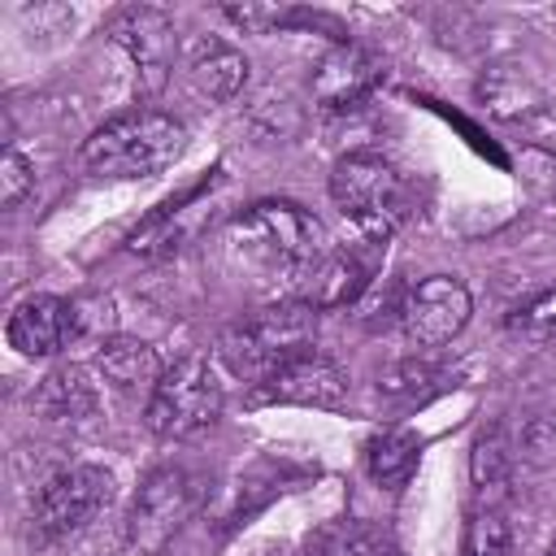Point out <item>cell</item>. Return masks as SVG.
<instances>
[{"label":"cell","mask_w":556,"mask_h":556,"mask_svg":"<svg viewBox=\"0 0 556 556\" xmlns=\"http://www.w3.org/2000/svg\"><path fill=\"white\" fill-rule=\"evenodd\" d=\"M222 256L235 274L274 291L278 300H295L313 265L326 256V235L313 213L287 200H261L235 213L222 230Z\"/></svg>","instance_id":"obj_1"},{"label":"cell","mask_w":556,"mask_h":556,"mask_svg":"<svg viewBox=\"0 0 556 556\" xmlns=\"http://www.w3.org/2000/svg\"><path fill=\"white\" fill-rule=\"evenodd\" d=\"M182 152H187V126L178 117L161 109H130L91 130V139L78 152V165L91 178L139 182L178 165Z\"/></svg>","instance_id":"obj_2"},{"label":"cell","mask_w":556,"mask_h":556,"mask_svg":"<svg viewBox=\"0 0 556 556\" xmlns=\"http://www.w3.org/2000/svg\"><path fill=\"white\" fill-rule=\"evenodd\" d=\"M313 343H317V308L304 300H269L265 308H256L222 330L217 356L235 378L256 387L269 374H278L282 365L317 352Z\"/></svg>","instance_id":"obj_3"},{"label":"cell","mask_w":556,"mask_h":556,"mask_svg":"<svg viewBox=\"0 0 556 556\" xmlns=\"http://www.w3.org/2000/svg\"><path fill=\"white\" fill-rule=\"evenodd\" d=\"M330 195H334L339 213L365 235V243L391 239L417 208L408 174L378 152L339 156L334 174H330Z\"/></svg>","instance_id":"obj_4"},{"label":"cell","mask_w":556,"mask_h":556,"mask_svg":"<svg viewBox=\"0 0 556 556\" xmlns=\"http://www.w3.org/2000/svg\"><path fill=\"white\" fill-rule=\"evenodd\" d=\"M222 382L204 356H182L165 365L161 382L148 395L143 421L156 439H195L222 417Z\"/></svg>","instance_id":"obj_5"},{"label":"cell","mask_w":556,"mask_h":556,"mask_svg":"<svg viewBox=\"0 0 556 556\" xmlns=\"http://www.w3.org/2000/svg\"><path fill=\"white\" fill-rule=\"evenodd\" d=\"M200 500L204 486L187 465H156L130 500V517H126L130 547L139 556H165V547L191 526Z\"/></svg>","instance_id":"obj_6"},{"label":"cell","mask_w":556,"mask_h":556,"mask_svg":"<svg viewBox=\"0 0 556 556\" xmlns=\"http://www.w3.org/2000/svg\"><path fill=\"white\" fill-rule=\"evenodd\" d=\"M113 495V478L96 465H61L56 473H48L35 491L30 504V530L39 543L65 539L74 530H83Z\"/></svg>","instance_id":"obj_7"},{"label":"cell","mask_w":556,"mask_h":556,"mask_svg":"<svg viewBox=\"0 0 556 556\" xmlns=\"http://www.w3.org/2000/svg\"><path fill=\"white\" fill-rule=\"evenodd\" d=\"M469 313H473L469 287L452 274H430L400 295L395 321L413 348H443L465 330Z\"/></svg>","instance_id":"obj_8"},{"label":"cell","mask_w":556,"mask_h":556,"mask_svg":"<svg viewBox=\"0 0 556 556\" xmlns=\"http://www.w3.org/2000/svg\"><path fill=\"white\" fill-rule=\"evenodd\" d=\"M109 35L113 43L130 56L135 65V78L148 96H156L174 70V52H178V30H174V17L165 9H152V4H130V9H117L113 22H109Z\"/></svg>","instance_id":"obj_9"},{"label":"cell","mask_w":556,"mask_h":556,"mask_svg":"<svg viewBox=\"0 0 556 556\" xmlns=\"http://www.w3.org/2000/svg\"><path fill=\"white\" fill-rule=\"evenodd\" d=\"M348 400V374L321 356L308 352L291 365H282L278 374H269L265 382L252 387V404H300V408H339Z\"/></svg>","instance_id":"obj_10"},{"label":"cell","mask_w":556,"mask_h":556,"mask_svg":"<svg viewBox=\"0 0 556 556\" xmlns=\"http://www.w3.org/2000/svg\"><path fill=\"white\" fill-rule=\"evenodd\" d=\"M369 282H374V261L361 248H326V256L313 265L295 300L313 304L317 313H330L356 304L369 291Z\"/></svg>","instance_id":"obj_11"},{"label":"cell","mask_w":556,"mask_h":556,"mask_svg":"<svg viewBox=\"0 0 556 556\" xmlns=\"http://www.w3.org/2000/svg\"><path fill=\"white\" fill-rule=\"evenodd\" d=\"M74 343V304L61 295H26L9 313V348L22 356H52Z\"/></svg>","instance_id":"obj_12"},{"label":"cell","mask_w":556,"mask_h":556,"mask_svg":"<svg viewBox=\"0 0 556 556\" xmlns=\"http://www.w3.org/2000/svg\"><path fill=\"white\" fill-rule=\"evenodd\" d=\"M378 78H382V65L374 52H365L356 43H339L334 52L321 56V65L313 74V96L321 109L343 113V109H356L378 87Z\"/></svg>","instance_id":"obj_13"},{"label":"cell","mask_w":556,"mask_h":556,"mask_svg":"<svg viewBox=\"0 0 556 556\" xmlns=\"http://www.w3.org/2000/svg\"><path fill=\"white\" fill-rule=\"evenodd\" d=\"M187 78L208 100H235L243 91V83H248V61H243V52L235 43L204 35V39H195L187 48Z\"/></svg>","instance_id":"obj_14"},{"label":"cell","mask_w":556,"mask_h":556,"mask_svg":"<svg viewBox=\"0 0 556 556\" xmlns=\"http://www.w3.org/2000/svg\"><path fill=\"white\" fill-rule=\"evenodd\" d=\"M96 369L117 391H143V395H152V387L165 374L156 348L143 343V339H130V334H113L109 343H100L96 348Z\"/></svg>","instance_id":"obj_15"},{"label":"cell","mask_w":556,"mask_h":556,"mask_svg":"<svg viewBox=\"0 0 556 556\" xmlns=\"http://www.w3.org/2000/svg\"><path fill=\"white\" fill-rule=\"evenodd\" d=\"M30 408H35L43 421H52V426H83V421L96 417L100 400H96V387L87 382V374L74 369V365H65V369H52V374L35 387Z\"/></svg>","instance_id":"obj_16"},{"label":"cell","mask_w":556,"mask_h":556,"mask_svg":"<svg viewBox=\"0 0 556 556\" xmlns=\"http://www.w3.org/2000/svg\"><path fill=\"white\" fill-rule=\"evenodd\" d=\"M478 96H482V104H486L495 117H504V122H521V117H530V113H543V104H547L543 87H539L530 74L513 70V65H495V70L482 78Z\"/></svg>","instance_id":"obj_17"},{"label":"cell","mask_w":556,"mask_h":556,"mask_svg":"<svg viewBox=\"0 0 556 556\" xmlns=\"http://www.w3.org/2000/svg\"><path fill=\"white\" fill-rule=\"evenodd\" d=\"M417 452H421L417 434H408V430H378V434L365 443V473H369L378 486L400 491V486H408V478L417 473Z\"/></svg>","instance_id":"obj_18"},{"label":"cell","mask_w":556,"mask_h":556,"mask_svg":"<svg viewBox=\"0 0 556 556\" xmlns=\"http://www.w3.org/2000/svg\"><path fill=\"white\" fill-rule=\"evenodd\" d=\"M460 556H513V521L500 500H473L460 534Z\"/></svg>","instance_id":"obj_19"},{"label":"cell","mask_w":556,"mask_h":556,"mask_svg":"<svg viewBox=\"0 0 556 556\" xmlns=\"http://www.w3.org/2000/svg\"><path fill=\"white\" fill-rule=\"evenodd\" d=\"M313 556H404L400 539L374 521H339L317 539Z\"/></svg>","instance_id":"obj_20"},{"label":"cell","mask_w":556,"mask_h":556,"mask_svg":"<svg viewBox=\"0 0 556 556\" xmlns=\"http://www.w3.org/2000/svg\"><path fill=\"white\" fill-rule=\"evenodd\" d=\"M30 187H35V169H30V161L9 143L4 156H0V200H4V208H17Z\"/></svg>","instance_id":"obj_21"},{"label":"cell","mask_w":556,"mask_h":556,"mask_svg":"<svg viewBox=\"0 0 556 556\" xmlns=\"http://www.w3.org/2000/svg\"><path fill=\"white\" fill-rule=\"evenodd\" d=\"M521 182H526L534 195L556 200V152L526 148V152H521Z\"/></svg>","instance_id":"obj_22"},{"label":"cell","mask_w":556,"mask_h":556,"mask_svg":"<svg viewBox=\"0 0 556 556\" xmlns=\"http://www.w3.org/2000/svg\"><path fill=\"white\" fill-rule=\"evenodd\" d=\"M513 326L526 330V334H552V330H556V287H547V291L534 295L526 308H517Z\"/></svg>","instance_id":"obj_23"},{"label":"cell","mask_w":556,"mask_h":556,"mask_svg":"<svg viewBox=\"0 0 556 556\" xmlns=\"http://www.w3.org/2000/svg\"><path fill=\"white\" fill-rule=\"evenodd\" d=\"M235 26H243V30H252V35H261V30H269V26H278L287 13L282 9H261V4H226L222 9Z\"/></svg>","instance_id":"obj_24"},{"label":"cell","mask_w":556,"mask_h":556,"mask_svg":"<svg viewBox=\"0 0 556 556\" xmlns=\"http://www.w3.org/2000/svg\"><path fill=\"white\" fill-rule=\"evenodd\" d=\"M552 556H556V547H552Z\"/></svg>","instance_id":"obj_25"}]
</instances>
